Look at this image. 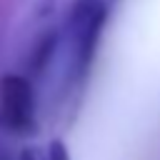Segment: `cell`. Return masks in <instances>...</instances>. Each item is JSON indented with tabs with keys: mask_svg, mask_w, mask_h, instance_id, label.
I'll use <instances>...</instances> for the list:
<instances>
[{
	"mask_svg": "<svg viewBox=\"0 0 160 160\" xmlns=\"http://www.w3.org/2000/svg\"><path fill=\"white\" fill-rule=\"evenodd\" d=\"M0 122L12 132H32L35 95L28 78L5 75L0 80Z\"/></svg>",
	"mask_w": 160,
	"mask_h": 160,
	"instance_id": "1",
	"label": "cell"
},
{
	"mask_svg": "<svg viewBox=\"0 0 160 160\" xmlns=\"http://www.w3.org/2000/svg\"><path fill=\"white\" fill-rule=\"evenodd\" d=\"M105 20H108V10L100 2H85L75 10V15L70 20V32H72V42H75V70H78V75L88 72V68L95 58V48L100 42Z\"/></svg>",
	"mask_w": 160,
	"mask_h": 160,
	"instance_id": "2",
	"label": "cell"
},
{
	"mask_svg": "<svg viewBox=\"0 0 160 160\" xmlns=\"http://www.w3.org/2000/svg\"><path fill=\"white\" fill-rule=\"evenodd\" d=\"M52 48H55V35H48V38H42V40H40V45L35 48L32 60H30L32 72H40V70L45 68V62H48V60H50V55H52Z\"/></svg>",
	"mask_w": 160,
	"mask_h": 160,
	"instance_id": "3",
	"label": "cell"
},
{
	"mask_svg": "<svg viewBox=\"0 0 160 160\" xmlns=\"http://www.w3.org/2000/svg\"><path fill=\"white\" fill-rule=\"evenodd\" d=\"M45 160H70L65 142H62V140H52V142L48 145V150H45Z\"/></svg>",
	"mask_w": 160,
	"mask_h": 160,
	"instance_id": "4",
	"label": "cell"
},
{
	"mask_svg": "<svg viewBox=\"0 0 160 160\" xmlns=\"http://www.w3.org/2000/svg\"><path fill=\"white\" fill-rule=\"evenodd\" d=\"M20 160H45V155H40V152L32 150V148H25L22 155H20Z\"/></svg>",
	"mask_w": 160,
	"mask_h": 160,
	"instance_id": "5",
	"label": "cell"
}]
</instances>
